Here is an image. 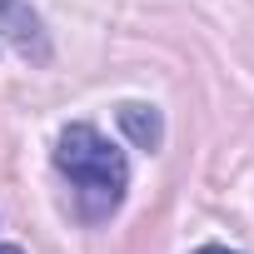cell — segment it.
<instances>
[{
  "label": "cell",
  "mask_w": 254,
  "mask_h": 254,
  "mask_svg": "<svg viewBox=\"0 0 254 254\" xmlns=\"http://www.w3.org/2000/svg\"><path fill=\"white\" fill-rule=\"evenodd\" d=\"M194 254H234V249H219V244H204V249H194Z\"/></svg>",
  "instance_id": "cell-4"
},
{
  "label": "cell",
  "mask_w": 254,
  "mask_h": 254,
  "mask_svg": "<svg viewBox=\"0 0 254 254\" xmlns=\"http://www.w3.org/2000/svg\"><path fill=\"white\" fill-rule=\"evenodd\" d=\"M120 130H125V140H130L135 150H160V140H165V120H160L155 105L130 100V105H120Z\"/></svg>",
  "instance_id": "cell-3"
},
{
  "label": "cell",
  "mask_w": 254,
  "mask_h": 254,
  "mask_svg": "<svg viewBox=\"0 0 254 254\" xmlns=\"http://www.w3.org/2000/svg\"><path fill=\"white\" fill-rule=\"evenodd\" d=\"M0 254H20V249H15V244H0Z\"/></svg>",
  "instance_id": "cell-5"
},
{
  "label": "cell",
  "mask_w": 254,
  "mask_h": 254,
  "mask_svg": "<svg viewBox=\"0 0 254 254\" xmlns=\"http://www.w3.org/2000/svg\"><path fill=\"white\" fill-rule=\"evenodd\" d=\"M55 165L75 180L80 190V209L90 219L110 214L120 199H125V185H130V165L125 155L95 130V125H70L55 145Z\"/></svg>",
  "instance_id": "cell-1"
},
{
  "label": "cell",
  "mask_w": 254,
  "mask_h": 254,
  "mask_svg": "<svg viewBox=\"0 0 254 254\" xmlns=\"http://www.w3.org/2000/svg\"><path fill=\"white\" fill-rule=\"evenodd\" d=\"M0 35H5L25 60H35V65H45V60H50V45H45L40 15L25 5V0H0Z\"/></svg>",
  "instance_id": "cell-2"
}]
</instances>
